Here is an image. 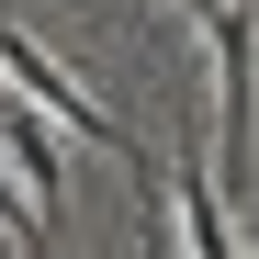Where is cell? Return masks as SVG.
<instances>
[{
	"label": "cell",
	"mask_w": 259,
	"mask_h": 259,
	"mask_svg": "<svg viewBox=\"0 0 259 259\" xmlns=\"http://www.w3.org/2000/svg\"><path fill=\"white\" fill-rule=\"evenodd\" d=\"M181 12H192V23H214V12H226V0H181Z\"/></svg>",
	"instance_id": "obj_5"
},
{
	"label": "cell",
	"mask_w": 259,
	"mask_h": 259,
	"mask_svg": "<svg viewBox=\"0 0 259 259\" xmlns=\"http://www.w3.org/2000/svg\"><path fill=\"white\" fill-rule=\"evenodd\" d=\"M0 79H12V102H34V113H46V124H68V136H91V147H113L124 169H136V181H158V158L136 147V136H124V124L91 102V91H79V79L46 57V46H34V34L12 23V12H0Z\"/></svg>",
	"instance_id": "obj_1"
},
{
	"label": "cell",
	"mask_w": 259,
	"mask_h": 259,
	"mask_svg": "<svg viewBox=\"0 0 259 259\" xmlns=\"http://www.w3.org/2000/svg\"><path fill=\"white\" fill-rule=\"evenodd\" d=\"M23 259H46V248H23Z\"/></svg>",
	"instance_id": "obj_6"
},
{
	"label": "cell",
	"mask_w": 259,
	"mask_h": 259,
	"mask_svg": "<svg viewBox=\"0 0 259 259\" xmlns=\"http://www.w3.org/2000/svg\"><path fill=\"white\" fill-rule=\"evenodd\" d=\"M0 226H12L23 248H57V226H34V203H23V181H12V169H0Z\"/></svg>",
	"instance_id": "obj_4"
},
{
	"label": "cell",
	"mask_w": 259,
	"mask_h": 259,
	"mask_svg": "<svg viewBox=\"0 0 259 259\" xmlns=\"http://www.w3.org/2000/svg\"><path fill=\"white\" fill-rule=\"evenodd\" d=\"M0 169L23 181L34 226H57V214H68V158H57V124L34 113V102H0Z\"/></svg>",
	"instance_id": "obj_2"
},
{
	"label": "cell",
	"mask_w": 259,
	"mask_h": 259,
	"mask_svg": "<svg viewBox=\"0 0 259 259\" xmlns=\"http://www.w3.org/2000/svg\"><path fill=\"white\" fill-rule=\"evenodd\" d=\"M169 203H181V259H237L226 181H214V169H169Z\"/></svg>",
	"instance_id": "obj_3"
}]
</instances>
